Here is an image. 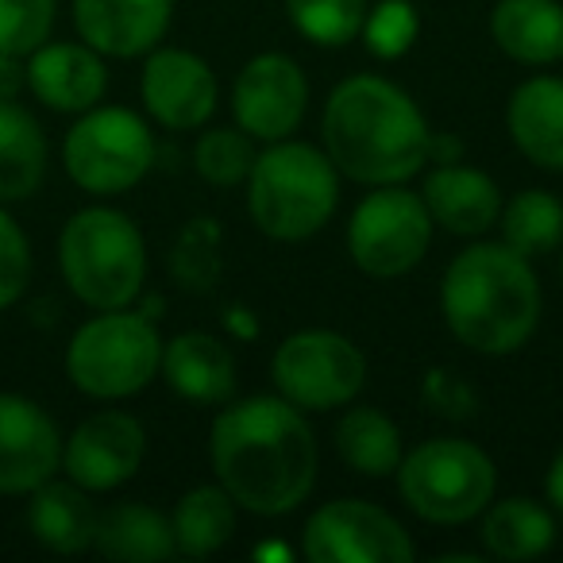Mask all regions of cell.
I'll return each mask as SVG.
<instances>
[{"instance_id": "6da1fadb", "label": "cell", "mask_w": 563, "mask_h": 563, "mask_svg": "<svg viewBox=\"0 0 563 563\" xmlns=\"http://www.w3.org/2000/svg\"><path fill=\"white\" fill-rule=\"evenodd\" d=\"M209 463L235 506L255 517L294 514L317 486V437L282 394L224 401L209 429Z\"/></svg>"}, {"instance_id": "ac0fdd59", "label": "cell", "mask_w": 563, "mask_h": 563, "mask_svg": "<svg viewBox=\"0 0 563 563\" xmlns=\"http://www.w3.org/2000/svg\"><path fill=\"white\" fill-rule=\"evenodd\" d=\"M421 197L429 205L437 228L463 235V240H478L490 228H498L501 205H506L498 181L467 163H440L437 170H429Z\"/></svg>"}, {"instance_id": "277c9868", "label": "cell", "mask_w": 563, "mask_h": 563, "mask_svg": "<svg viewBox=\"0 0 563 563\" xmlns=\"http://www.w3.org/2000/svg\"><path fill=\"white\" fill-rule=\"evenodd\" d=\"M340 205V170L324 147L301 140L266 143L247 174L251 224L278 243L317 235Z\"/></svg>"}, {"instance_id": "f546056e", "label": "cell", "mask_w": 563, "mask_h": 563, "mask_svg": "<svg viewBox=\"0 0 563 563\" xmlns=\"http://www.w3.org/2000/svg\"><path fill=\"white\" fill-rule=\"evenodd\" d=\"M255 140L243 132L240 124L235 128H205L194 143V170L201 174L209 186L217 189H232L243 186L255 166Z\"/></svg>"}, {"instance_id": "8fae6325", "label": "cell", "mask_w": 563, "mask_h": 563, "mask_svg": "<svg viewBox=\"0 0 563 563\" xmlns=\"http://www.w3.org/2000/svg\"><path fill=\"white\" fill-rule=\"evenodd\" d=\"M301 555L313 563H413L406 525L367 498H336L313 509L301 532Z\"/></svg>"}, {"instance_id": "52a82bcc", "label": "cell", "mask_w": 563, "mask_h": 563, "mask_svg": "<svg viewBox=\"0 0 563 563\" xmlns=\"http://www.w3.org/2000/svg\"><path fill=\"white\" fill-rule=\"evenodd\" d=\"M398 494L429 525H467L483 517V509L498 494V467L478 444L460 437H437L417 444L401 455V467L394 471Z\"/></svg>"}, {"instance_id": "f35d334b", "label": "cell", "mask_w": 563, "mask_h": 563, "mask_svg": "<svg viewBox=\"0 0 563 563\" xmlns=\"http://www.w3.org/2000/svg\"><path fill=\"white\" fill-rule=\"evenodd\" d=\"M228 329H232L235 336L251 340V336H255V332H258L255 313H247V309H228Z\"/></svg>"}, {"instance_id": "4316f807", "label": "cell", "mask_w": 563, "mask_h": 563, "mask_svg": "<svg viewBox=\"0 0 563 563\" xmlns=\"http://www.w3.org/2000/svg\"><path fill=\"white\" fill-rule=\"evenodd\" d=\"M235 509H240L235 498L220 483L194 486V490L181 494L170 514L178 555L205 560V555L220 552V548L235 537Z\"/></svg>"}, {"instance_id": "4dcf8cb0", "label": "cell", "mask_w": 563, "mask_h": 563, "mask_svg": "<svg viewBox=\"0 0 563 563\" xmlns=\"http://www.w3.org/2000/svg\"><path fill=\"white\" fill-rule=\"evenodd\" d=\"M417 35H421V16H417L413 0H378L367 9L360 40L375 58L394 63V58L413 51Z\"/></svg>"}, {"instance_id": "f1b7e54d", "label": "cell", "mask_w": 563, "mask_h": 563, "mask_svg": "<svg viewBox=\"0 0 563 563\" xmlns=\"http://www.w3.org/2000/svg\"><path fill=\"white\" fill-rule=\"evenodd\" d=\"M294 32L313 47H347L360 40L371 0H282Z\"/></svg>"}, {"instance_id": "5bb4252c", "label": "cell", "mask_w": 563, "mask_h": 563, "mask_svg": "<svg viewBox=\"0 0 563 563\" xmlns=\"http://www.w3.org/2000/svg\"><path fill=\"white\" fill-rule=\"evenodd\" d=\"M143 109L166 132H197L212 120L220 86L212 66L186 47H155L140 74Z\"/></svg>"}, {"instance_id": "30bf717a", "label": "cell", "mask_w": 563, "mask_h": 563, "mask_svg": "<svg viewBox=\"0 0 563 563\" xmlns=\"http://www.w3.org/2000/svg\"><path fill=\"white\" fill-rule=\"evenodd\" d=\"M432 220L421 194L401 186H371L347 217V255L367 278H401L417 271L432 247Z\"/></svg>"}, {"instance_id": "7402d4cb", "label": "cell", "mask_w": 563, "mask_h": 563, "mask_svg": "<svg viewBox=\"0 0 563 563\" xmlns=\"http://www.w3.org/2000/svg\"><path fill=\"white\" fill-rule=\"evenodd\" d=\"M490 40L521 66L563 63V4L560 0H498L490 12Z\"/></svg>"}, {"instance_id": "1f68e13d", "label": "cell", "mask_w": 563, "mask_h": 563, "mask_svg": "<svg viewBox=\"0 0 563 563\" xmlns=\"http://www.w3.org/2000/svg\"><path fill=\"white\" fill-rule=\"evenodd\" d=\"M170 271L178 278V286L194 294H209L212 282L220 278V232L212 220H189V228L181 232L178 247H174Z\"/></svg>"}, {"instance_id": "ab89813d", "label": "cell", "mask_w": 563, "mask_h": 563, "mask_svg": "<svg viewBox=\"0 0 563 563\" xmlns=\"http://www.w3.org/2000/svg\"><path fill=\"white\" fill-rule=\"evenodd\" d=\"M255 555H282V560H290V548L286 544H263V548H255Z\"/></svg>"}, {"instance_id": "e0dca14e", "label": "cell", "mask_w": 563, "mask_h": 563, "mask_svg": "<svg viewBox=\"0 0 563 563\" xmlns=\"http://www.w3.org/2000/svg\"><path fill=\"white\" fill-rule=\"evenodd\" d=\"M27 89L47 104L51 112L81 117L101 104L109 89V66L104 55L89 43H43L27 55Z\"/></svg>"}, {"instance_id": "60d3db41", "label": "cell", "mask_w": 563, "mask_h": 563, "mask_svg": "<svg viewBox=\"0 0 563 563\" xmlns=\"http://www.w3.org/2000/svg\"><path fill=\"white\" fill-rule=\"evenodd\" d=\"M560 282H563V258H560Z\"/></svg>"}, {"instance_id": "d590c367", "label": "cell", "mask_w": 563, "mask_h": 563, "mask_svg": "<svg viewBox=\"0 0 563 563\" xmlns=\"http://www.w3.org/2000/svg\"><path fill=\"white\" fill-rule=\"evenodd\" d=\"M27 89V55H0V101H20Z\"/></svg>"}, {"instance_id": "3957f363", "label": "cell", "mask_w": 563, "mask_h": 563, "mask_svg": "<svg viewBox=\"0 0 563 563\" xmlns=\"http://www.w3.org/2000/svg\"><path fill=\"white\" fill-rule=\"evenodd\" d=\"M540 278L509 243H471L440 278V313L475 355H514L540 324Z\"/></svg>"}, {"instance_id": "d6986e66", "label": "cell", "mask_w": 563, "mask_h": 563, "mask_svg": "<svg viewBox=\"0 0 563 563\" xmlns=\"http://www.w3.org/2000/svg\"><path fill=\"white\" fill-rule=\"evenodd\" d=\"M506 128L514 147L540 170L563 174V78L537 74L509 93Z\"/></svg>"}, {"instance_id": "d6a6232c", "label": "cell", "mask_w": 563, "mask_h": 563, "mask_svg": "<svg viewBox=\"0 0 563 563\" xmlns=\"http://www.w3.org/2000/svg\"><path fill=\"white\" fill-rule=\"evenodd\" d=\"M58 0H0V55H32L51 40Z\"/></svg>"}, {"instance_id": "7c38bea8", "label": "cell", "mask_w": 563, "mask_h": 563, "mask_svg": "<svg viewBox=\"0 0 563 563\" xmlns=\"http://www.w3.org/2000/svg\"><path fill=\"white\" fill-rule=\"evenodd\" d=\"M232 112L255 143L290 140L309 112V78L298 58L282 51L247 58L232 86Z\"/></svg>"}, {"instance_id": "8d00e7d4", "label": "cell", "mask_w": 563, "mask_h": 563, "mask_svg": "<svg viewBox=\"0 0 563 563\" xmlns=\"http://www.w3.org/2000/svg\"><path fill=\"white\" fill-rule=\"evenodd\" d=\"M429 163H463V143L452 132H432L429 140Z\"/></svg>"}, {"instance_id": "ba28073f", "label": "cell", "mask_w": 563, "mask_h": 563, "mask_svg": "<svg viewBox=\"0 0 563 563\" xmlns=\"http://www.w3.org/2000/svg\"><path fill=\"white\" fill-rule=\"evenodd\" d=\"M63 163L81 194L120 197L155 166V132L124 104H93L66 132Z\"/></svg>"}, {"instance_id": "5b68a950", "label": "cell", "mask_w": 563, "mask_h": 563, "mask_svg": "<svg viewBox=\"0 0 563 563\" xmlns=\"http://www.w3.org/2000/svg\"><path fill=\"white\" fill-rule=\"evenodd\" d=\"M58 271L70 294L101 309H128L143 298L147 282V240L128 212L112 205L78 209L58 232Z\"/></svg>"}, {"instance_id": "603a6c76", "label": "cell", "mask_w": 563, "mask_h": 563, "mask_svg": "<svg viewBox=\"0 0 563 563\" xmlns=\"http://www.w3.org/2000/svg\"><path fill=\"white\" fill-rule=\"evenodd\" d=\"M478 540L490 560L525 563L555 544V509L532 498H501L483 509Z\"/></svg>"}, {"instance_id": "83f0119b", "label": "cell", "mask_w": 563, "mask_h": 563, "mask_svg": "<svg viewBox=\"0 0 563 563\" xmlns=\"http://www.w3.org/2000/svg\"><path fill=\"white\" fill-rule=\"evenodd\" d=\"M501 243L525 258L552 255L563 243V201L548 189H521L501 205Z\"/></svg>"}, {"instance_id": "e575fe53", "label": "cell", "mask_w": 563, "mask_h": 563, "mask_svg": "<svg viewBox=\"0 0 563 563\" xmlns=\"http://www.w3.org/2000/svg\"><path fill=\"white\" fill-rule=\"evenodd\" d=\"M424 406H429L432 413L463 421V417L475 413L478 401H475V390H471L455 371H429V375H424Z\"/></svg>"}, {"instance_id": "7a4b0ae2", "label": "cell", "mask_w": 563, "mask_h": 563, "mask_svg": "<svg viewBox=\"0 0 563 563\" xmlns=\"http://www.w3.org/2000/svg\"><path fill=\"white\" fill-rule=\"evenodd\" d=\"M321 140L340 178L360 186H401L429 163L432 128L398 81L352 74L324 101Z\"/></svg>"}, {"instance_id": "8992f818", "label": "cell", "mask_w": 563, "mask_h": 563, "mask_svg": "<svg viewBox=\"0 0 563 563\" xmlns=\"http://www.w3.org/2000/svg\"><path fill=\"white\" fill-rule=\"evenodd\" d=\"M158 324L140 309H101L89 317L66 347V375L86 398L124 401L143 394L163 371Z\"/></svg>"}, {"instance_id": "cb8c5ba5", "label": "cell", "mask_w": 563, "mask_h": 563, "mask_svg": "<svg viewBox=\"0 0 563 563\" xmlns=\"http://www.w3.org/2000/svg\"><path fill=\"white\" fill-rule=\"evenodd\" d=\"M93 548L117 563H163L178 555L170 517L143 501H120V506L101 509Z\"/></svg>"}, {"instance_id": "74e56055", "label": "cell", "mask_w": 563, "mask_h": 563, "mask_svg": "<svg viewBox=\"0 0 563 563\" xmlns=\"http://www.w3.org/2000/svg\"><path fill=\"white\" fill-rule=\"evenodd\" d=\"M544 498H548V506H552L555 514L563 517V448L552 455V463H548V475H544Z\"/></svg>"}, {"instance_id": "9a60e30c", "label": "cell", "mask_w": 563, "mask_h": 563, "mask_svg": "<svg viewBox=\"0 0 563 563\" xmlns=\"http://www.w3.org/2000/svg\"><path fill=\"white\" fill-rule=\"evenodd\" d=\"M63 432L40 401L0 394V494L27 498L63 471Z\"/></svg>"}, {"instance_id": "484cf974", "label": "cell", "mask_w": 563, "mask_h": 563, "mask_svg": "<svg viewBox=\"0 0 563 563\" xmlns=\"http://www.w3.org/2000/svg\"><path fill=\"white\" fill-rule=\"evenodd\" d=\"M336 452L355 475L363 478H390L401 467V429L394 417L375 406H352L336 421Z\"/></svg>"}, {"instance_id": "4fadbf2b", "label": "cell", "mask_w": 563, "mask_h": 563, "mask_svg": "<svg viewBox=\"0 0 563 563\" xmlns=\"http://www.w3.org/2000/svg\"><path fill=\"white\" fill-rule=\"evenodd\" d=\"M147 455V432L140 417L124 409L89 413L63 444V471L89 494H109L132 483Z\"/></svg>"}, {"instance_id": "9c48e42d", "label": "cell", "mask_w": 563, "mask_h": 563, "mask_svg": "<svg viewBox=\"0 0 563 563\" xmlns=\"http://www.w3.org/2000/svg\"><path fill=\"white\" fill-rule=\"evenodd\" d=\"M271 383L301 413H332L360 398L367 383V355L344 332L301 329L274 347Z\"/></svg>"}, {"instance_id": "836d02e7", "label": "cell", "mask_w": 563, "mask_h": 563, "mask_svg": "<svg viewBox=\"0 0 563 563\" xmlns=\"http://www.w3.org/2000/svg\"><path fill=\"white\" fill-rule=\"evenodd\" d=\"M27 286H32V243L16 217L0 205V313L16 306Z\"/></svg>"}, {"instance_id": "d4e9b609", "label": "cell", "mask_w": 563, "mask_h": 563, "mask_svg": "<svg viewBox=\"0 0 563 563\" xmlns=\"http://www.w3.org/2000/svg\"><path fill=\"white\" fill-rule=\"evenodd\" d=\"M47 178V135L20 101H0V205L27 201Z\"/></svg>"}, {"instance_id": "44dd1931", "label": "cell", "mask_w": 563, "mask_h": 563, "mask_svg": "<svg viewBox=\"0 0 563 563\" xmlns=\"http://www.w3.org/2000/svg\"><path fill=\"white\" fill-rule=\"evenodd\" d=\"M97 506L93 494L74 478H47L27 494V532L47 552L78 555L89 552L97 540Z\"/></svg>"}, {"instance_id": "ffe728a7", "label": "cell", "mask_w": 563, "mask_h": 563, "mask_svg": "<svg viewBox=\"0 0 563 563\" xmlns=\"http://www.w3.org/2000/svg\"><path fill=\"white\" fill-rule=\"evenodd\" d=\"M158 375L181 401L194 406H224L235 398V355L212 332H181L166 340Z\"/></svg>"}, {"instance_id": "2e32d148", "label": "cell", "mask_w": 563, "mask_h": 563, "mask_svg": "<svg viewBox=\"0 0 563 563\" xmlns=\"http://www.w3.org/2000/svg\"><path fill=\"white\" fill-rule=\"evenodd\" d=\"M74 32L104 58H140L163 43L174 0H74Z\"/></svg>"}]
</instances>
